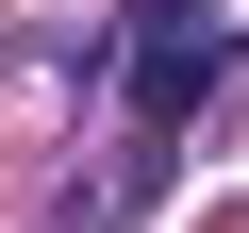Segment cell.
Segmentation results:
<instances>
[{
  "instance_id": "cell-2",
  "label": "cell",
  "mask_w": 249,
  "mask_h": 233,
  "mask_svg": "<svg viewBox=\"0 0 249 233\" xmlns=\"http://www.w3.org/2000/svg\"><path fill=\"white\" fill-rule=\"evenodd\" d=\"M67 233H116V183H83V200H67Z\"/></svg>"
},
{
  "instance_id": "cell-1",
  "label": "cell",
  "mask_w": 249,
  "mask_h": 233,
  "mask_svg": "<svg viewBox=\"0 0 249 233\" xmlns=\"http://www.w3.org/2000/svg\"><path fill=\"white\" fill-rule=\"evenodd\" d=\"M216 67H232V50H216V17H183V0H166V34L133 17V50H116V100H133V134H150V150H166L183 116L216 100Z\"/></svg>"
}]
</instances>
